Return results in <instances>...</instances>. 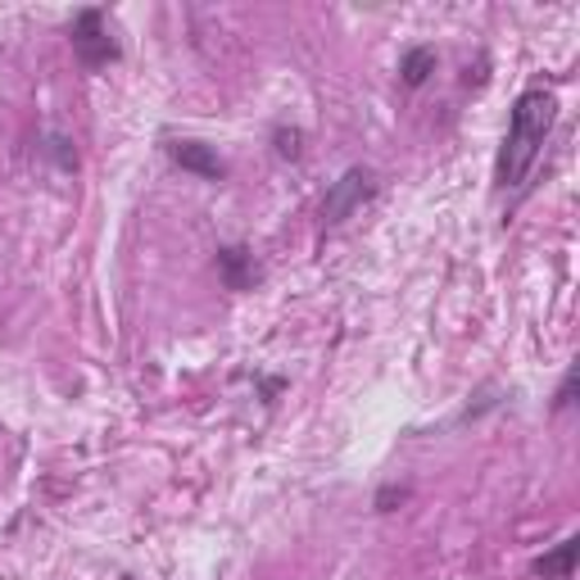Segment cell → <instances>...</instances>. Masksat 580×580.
Masks as SVG:
<instances>
[{
  "mask_svg": "<svg viewBox=\"0 0 580 580\" xmlns=\"http://www.w3.org/2000/svg\"><path fill=\"white\" fill-rule=\"evenodd\" d=\"M553 123H558V95L545 91V86H530L517 95L512 105V118H508V136H504V151H499V186H521L526 173L536 168L545 141L553 136Z\"/></svg>",
  "mask_w": 580,
  "mask_h": 580,
  "instance_id": "1",
  "label": "cell"
},
{
  "mask_svg": "<svg viewBox=\"0 0 580 580\" xmlns=\"http://www.w3.org/2000/svg\"><path fill=\"white\" fill-rule=\"evenodd\" d=\"M69 41H73V55L82 60V69H110L118 64V41L105 28V10H77L69 23Z\"/></svg>",
  "mask_w": 580,
  "mask_h": 580,
  "instance_id": "2",
  "label": "cell"
},
{
  "mask_svg": "<svg viewBox=\"0 0 580 580\" xmlns=\"http://www.w3.org/2000/svg\"><path fill=\"white\" fill-rule=\"evenodd\" d=\"M376 196V177H372V168H345L341 173V182H331V190H327V205H322V218L335 227V222H345L354 209H363L367 200Z\"/></svg>",
  "mask_w": 580,
  "mask_h": 580,
  "instance_id": "3",
  "label": "cell"
},
{
  "mask_svg": "<svg viewBox=\"0 0 580 580\" xmlns=\"http://www.w3.org/2000/svg\"><path fill=\"white\" fill-rule=\"evenodd\" d=\"M168 159L177 168H186V173L205 177V182H222L227 177V164L214 155V145H205V141H168Z\"/></svg>",
  "mask_w": 580,
  "mask_h": 580,
  "instance_id": "4",
  "label": "cell"
},
{
  "mask_svg": "<svg viewBox=\"0 0 580 580\" xmlns=\"http://www.w3.org/2000/svg\"><path fill=\"white\" fill-rule=\"evenodd\" d=\"M218 272L227 281V290H250L259 281V268H255V255L246 246H222L218 250Z\"/></svg>",
  "mask_w": 580,
  "mask_h": 580,
  "instance_id": "5",
  "label": "cell"
},
{
  "mask_svg": "<svg viewBox=\"0 0 580 580\" xmlns=\"http://www.w3.org/2000/svg\"><path fill=\"white\" fill-rule=\"evenodd\" d=\"M576 549H580V540L576 536H567L553 553H545V558H536V576H545V580H571V567H576Z\"/></svg>",
  "mask_w": 580,
  "mask_h": 580,
  "instance_id": "6",
  "label": "cell"
},
{
  "mask_svg": "<svg viewBox=\"0 0 580 580\" xmlns=\"http://www.w3.org/2000/svg\"><path fill=\"white\" fill-rule=\"evenodd\" d=\"M435 64H441L435 45H413V51H404V60H400V77H404V86H422V82L435 73Z\"/></svg>",
  "mask_w": 580,
  "mask_h": 580,
  "instance_id": "7",
  "label": "cell"
},
{
  "mask_svg": "<svg viewBox=\"0 0 580 580\" xmlns=\"http://www.w3.org/2000/svg\"><path fill=\"white\" fill-rule=\"evenodd\" d=\"M272 141H277V155H281V159H300V141H304V132H296V127H277Z\"/></svg>",
  "mask_w": 580,
  "mask_h": 580,
  "instance_id": "8",
  "label": "cell"
},
{
  "mask_svg": "<svg viewBox=\"0 0 580 580\" xmlns=\"http://www.w3.org/2000/svg\"><path fill=\"white\" fill-rule=\"evenodd\" d=\"M571 400H576V372H567L562 376V385H558V400H553V408L562 413V408H571Z\"/></svg>",
  "mask_w": 580,
  "mask_h": 580,
  "instance_id": "9",
  "label": "cell"
},
{
  "mask_svg": "<svg viewBox=\"0 0 580 580\" xmlns=\"http://www.w3.org/2000/svg\"><path fill=\"white\" fill-rule=\"evenodd\" d=\"M408 499V490H400V486H385L381 495H376V508H395V504H404Z\"/></svg>",
  "mask_w": 580,
  "mask_h": 580,
  "instance_id": "10",
  "label": "cell"
}]
</instances>
